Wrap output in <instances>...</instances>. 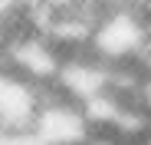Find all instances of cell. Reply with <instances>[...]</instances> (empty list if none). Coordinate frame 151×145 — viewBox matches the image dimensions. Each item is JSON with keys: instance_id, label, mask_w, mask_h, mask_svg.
<instances>
[{"instance_id": "6da1fadb", "label": "cell", "mask_w": 151, "mask_h": 145, "mask_svg": "<svg viewBox=\"0 0 151 145\" xmlns=\"http://www.w3.org/2000/svg\"><path fill=\"white\" fill-rule=\"evenodd\" d=\"M151 36V20L145 4H105L89 40V53L112 69L135 66Z\"/></svg>"}, {"instance_id": "7a4b0ae2", "label": "cell", "mask_w": 151, "mask_h": 145, "mask_svg": "<svg viewBox=\"0 0 151 145\" xmlns=\"http://www.w3.org/2000/svg\"><path fill=\"white\" fill-rule=\"evenodd\" d=\"M92 122L86 119L82 106H76L56 92V86L46 89L43 109L33 122V138L40 145H86L92 138Z\"/></svg>"}, {"instance_id": "3957f363", "label": "cell", "mask_w": 151, "mask_h": 145, "mask_svg": "<svg viewBox=\"0 0 151 145\" xmlns=\"http://www.w3.org/2000/svg\"><path fill=\"white\" fill-rule=\"evenodd\" d=\"M4 53H7V30L0 27V63H4Z\"/></svg>"}]
</instances>
